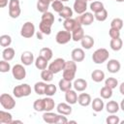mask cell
Segmentation results:
<instances>
[{
	"instance_id": "6da1fadb",
	"label": "cell",
	"mask_w": 124,
	"mask_h": 124,
	"mask_svg": "<svg viewBox=\"0 0 124 124\" xmlns=\"http://www.w3.org/2000/svg\"><path fill=\"white\" fill-rule=\"evenodd\" d=\"M109 57V52L107 48L101 47L96 49L92 54V61L95 64H103L104 62L108 61Z\"/></svg>"
},
{
	"instance_id": "7a4b0ae2",
	"label": "cell",
	"mask_w": 124,
	"mask_h": 124,
	"mask_svg": "<svg viewBox=\"0 0 124 124\" xmlns=\"http://www.w3.org/2000/svg\"><path fill=\"white\" fill-rule=\"evenodd\" d=\"M32 89L31 86L27 83H22L16 85L13 88V95L16 98H22V97H27L31 94Z\"/></svg>"
},
{
	"instance_id": "3957f363",
	"label": "cell",
	"mask_w": 124,
	"mask_h": 124,
	"mask_svg": "<svg viewBox=\"0 0 124 124\" xmlns=\"http://www.w3.org/2000/svg\"><path fill=\"white\" fill-rule=\"evenodd\" d=\"M0 104L3 108L11 110L16 107V101L14 97L8 93H2L0 95Z\"/></svg>"
},
{
	"instance_id": "277c9868",
	"label": "cell",
	"mask_w": 124,
	"mask_h": 124,
	"mask_svg": "<svg viewBox=\"0 0 124 124\" xmlns=\"http://www.w3.org/2000/svg\"><path fill=\"white\" fill-rule=\"evenodd\" d=\"M8 8H9V16H10V17L17 18L20 16L21 9H20L19 0H10Z\"/></svg>"
},
{
	"instance_id": "5b68a950",
	"label": "cell",
	"mask_w": 124,
	"mask_h": 124,
	"mask_svg": "<svg viewBox=\"0 0 124 124\" xmlns=\"http://www.w3.org/2000/svg\"><path fill=\"white\" fill-rule=\"evenodd\" d=\"M35 34V25L33 22L31 21H26L23 23V25L21 26V29H20V35L23 37V38H26V39H29V38H32Z\"/></svg>"
},
{
	"instance_id": "8992f818",
	"label": "cell",
	"mask_w": 124,
	"mask_h": 124,
	"mask_svg": "<svg viewBox=\"0 0 124 124\" xmlns=\"http://www.w3.org/2000/svg\"><path fill=\"white\" fill-rule=\"evenodd\" d=\"M65 59L64 58H61V57H58L56 59H54L47 67V69H49L54 75L55 74H58L60 73L61 71L64 70V67H65Z\"/></svg>"
},
{
	"instance_id": "52a82bcc",
	"label": "cell",
	"mask_w": 124,
	"mask_h": 124,
	"mask_svg": "<svg viewBox=\"0 0 124 124\" xmlns=\"http://www.w3.org/2000/svg\"><path fill=\"white\" fill-rule=\"evenodd\" d=\"M11 71L14 78L16 80H22L26 78V70L23 64H16Z\"/></svg>"
},
{
	"instance_id": "ba28073f",
	"label": "cell",
	"mask_w": 124,
	"mask_h": 124,
	"mask_svg": "<svg viewBox=\"0 0 124 124\" xmlns=\"http://www.w3.org/2000/svg\"><path fill=\"white\" fill-rule=\"evenodd\" d=\"M76 19L81 24V25H85V26H88V25H91L93 23V21L95 20V16L94 15L91 13V12H85L81 15H78Z\"/></svg>"
},
{
	"instance_id": "9c48e42d",
	"label": "cell",
	"mask_w": 124,
	"mask_h": 124,
	"mask_svg": "<svg viewBox=\"0 0 124 124\" xmlns=\"http://www.w3.org/2000/svg\"><path fill=\"white\" fill-rule=\"evenodd\" d=\"M72 40V33L67 30H60L55 36V41L59 45H66Z\"/></svg>"
},
{
	"instance_id": "30bf717a",
	"label": "cell",
	"mask_w": 124,
	"mask_h": 124,
	"mask_svg": "<svg viewBox=\"0 0 124 124\" xmlns=\"http://www.w3.org/2000/svg\"><path fill=\"white\" fill-rule=\"evenodd\" d=\"M79 26H82V25H81L76 18L71 17V18H66V19H64L63 27H64L65 30H67V31H69V32L74 31L75 29H77V28L79 27Z\"/></svg>"
},
{
	"instance_id": "8fae6325",
	"label": "cell",
	"mask_w": 124,
	"mask_h": 124,
	"mask_svg": "<svg viewBox=\"0 0 124 124\" xmlns=\"http://www.w3.org/2000/svg\"><path fill=\"white\" fill-rule=\"evenodd\" d=\"M87 0H75L73 5V10L78 15H81L87 10Z\"/></svg>"
},
{
	"instance_id": "7c38bea8",
	"label": "cell",
	"mask_w": 124,
	"mask_h": 124,
	"mask_svg": "<svg viewBox=\"0 0 124 124\" xmlns=\"http://www.w3.org/2000/svg\"><path fill=\"white\" fill-rule=\"evenodd\" d=\"M71 57H72V60H74L75 62H81L85 58V52H84L83 48L77 47L72 50Z\"/></svg>"
},
{
	"instance_id": "4fadbf2b",
	"label": "cell",
	"mask_w": 124,
	"mask_h": 124,
	"mask_svg": "<svg viewBox=\"0 0 124 124\" xmlns=\"http://www.w3.org/2000/svg\"><path fill=\"white\" fill-rule=\"evenodd\" d=\"M20 61L24 66H30L32 63L35 62L34 54L31 51H28V50L23 51L20 55Z\"/></svg>"
},
{
	"instance_id": "5bb4252c",
	"label": "cell",
	"mask_w": 124,
	"mask_h": 124,
	"mask_svg": "<svg viewBox=\"0 0 124 124\" xmlns=\"http://www.w3.org/2000/svg\"><path fill=\"white\" fill-rule=\"evenodd\" d=\"M120 68H121V65H120V62L117 59H109L107 62V69L111 74L118 73Z\"/></svg>"
},
{
	"instance_id": "9a60e30c",
	"label": "cell",
	"mask_w": 124,
	"mask_h": 124,
	"mask_svg": "<svg viewBox=\"0 0 124 124\" xmlns=\"http://www.w3.org/2000/svg\"><path fill=\"white\" fill-rule=\"evenodd\" d=\"M56 110L58 113L60 114H64V115H70L72 113V107L70 104L66 103H59L56 106Z\"/></svg>"
},
{
	"instance_id": "2e32d148",
	"label": "cell",
	"mask_w": 124,
	"mask_h": 124,
	"mask_svg": "<svg viewBox=\"0 0 124 124\" xmlns=\"http://www.w3.org/2000/svg\"><path fill=\"white\" fill-rule=\"evenodd\" d=\"M88 86V83L83 78H77L73 82V87L78 92H83Z\"/></svg>"
},
{
	"instance_id": "e0dca14e",
	"label": "cell",
	"mask_w": 124,
	"mask_h": 124,
	"mask_svg": "<svg viewBox=\"0 0 124 124\" xmlns=\"http://www.w3.org/2000/svg\"><path fill=\"white\" fill-rule=\"evenodd\" d=\"M65 101L70 105H75L78 103V94L77 91L74 89H70L65 92Z\"/></svg>"
},
{
	"instance_id": "ac0fdd59",
	"label": "cell",
	"mask_w": 124,
	"mask_h": 124,
	"mask_svg": "<svg viewBox=\"0 0 124 124\" xmlns=\"http://www.w3.org/2000/svg\"><path fill=\"white\" fill-rule=\"evenodd\" d=\"M105 107H106V110H107L108 113H110V114L116 113V112H118V110L120 109V105H119L116 101H114V100L108 101V102L105 105Z\"/></svg>"
},
{
	"instance_id": "d6986e66",
	"label": "cell",
	"mask_w": 124,
	"mask_h": 124,
	"mask_svg": "<svg viewBox=\"0 0 124 124\" xmlns=\"http://www.w3.org/2000/svg\"><path fill=\"white\" fill-rule=\"evenodd\" d=\"M42 116H43V120L48 124H54V123L56 124L58 118V114L51 111H45Z\"/></svg>"
},
{
	"instance_id": "ffe728a7",
	"label": "cell",
	"mask_w": 124,
	"mask_h": 124,
	"mask_svg": "<svg viewBox=\"0 0 124 124\" xmlns=\"http://www.w3.org/2000/svg\"><path fill=\"white\" fill-rule=\"evenodd\" d=\"M92 102L91 96L88 93H80L78 96V103L81 107H88Z\"/></svg>"
},
{
	"instance_id": "44dd1931",
	"label": "cell",
	"mask_w": 124,
	"mask_h": 124,
	"mask_svg": "<svg viewBox=\"0 0 124 124\" xmlns=\"http://www.w3.org/2000/svg\"><path fill=\"white\" fill-rule=\"evenodd\" d=\"M91 106H92V108L94 111H96V112L102 111L105 108V103L103 101V98H101V97L100 98L99 97L94 98L91 102Z\"/></svg>"
},
{
	"instance_id": "7402d4cb",
	"label": "cell",
	"mask_w": 124,
	"mask_h": 124,
	"mask_svg": "<svg viewBox=\"0 0 124 124\" xmlns=\"http://www.w3.org/2000/svg\"><path fill=\"white\" fill-rule=\"evenodd\" d=\"M80 44H81L82 48H84V49H90L94 46L95 41H94L93 37H91L90 35H84V37L80 41Z\"/></svg>"
},
{
	"instance_id": "603a6c76",
	"label": "cell",
	"mask_w": 124,
	"mask_h": 124,
	"mask_svg": "<svg viewBox=\"0 0 124 124\" xmlns=\"http://www.w3.org/2000/svg\"><path fill=\"white\" fill-rule=\"evenodd\" d=\"M53 0H38L37 2V10L40 13H46L47 12L50 4L52 3Z\"/></svg>"
},
{
	"instance_id": "cb8c5ba5",
	"label": "cell",
	"mask_w": 124,
	"mask_h": 124,
	"mask_svg": "<svg viewBox=\"0 0 124 124\" xmlns=\"http://www.w3.org/2000/svg\"><path fill=\"white\" fill-rule=\"evenodd\" d=\"M16 55V51L13 47L8 46V47H4L3 51H2V58L6 61H11L14 59Z\"/></svg>"
},
{
	"instance_id": "d4e9b609",
	"label": "cell",
	"mask_w": 124,
	"mask_h": 124,
	"mask_svg": "<svg viewBox=\"0 0 124 124\" xmlns=\"http://www.w3.org/2000/svg\"><path fill=\"white\" fill-rule=\"evenodd\" d=\"M43 104H44V111H51L55 108L54 100L48 96H46V98H43Z\"/></svg>"
},
{
	"instance_id": "484cf974",
	"label": "cell",
	"mask_w": 124,
	"mask_h": 124,
	"mask_svg": "<svg viewBox=\"0 0 124 124\" xmlns=\"http://www.w3.org/2000/svg\"><path fill=\"white\" fill-rule=\"evenodd\" d=\"M72 33V40L74 42H80L81 39L84 37V31H83V28L82 26H79L78 27L77 29H75L74 31L71 32Z\"/></svg>"
},
{
	"instance_id": "4316f807",
	"label": "cell",
	"mask_w": 124,
	"mask_h": 124,
	"mask_svg": "<svg viewBox=\"0 0 124 124\" xmlns=\"http://www.w3.org/2000/svg\"><path fill=\"white\" fill-rule=\"evenodd\" d=\"M48 61L46 59H45L44 57H42L41 55H39L36 59H35V67L38 69V70H45L48 67Z\"/></svg>"
},
{
	"instance_id": "83f0119b",
	"label": "cell",
	"mask_w": 124,
	"mask_h": 124,
	"mask_svg": "<svg viewBox=\"0 0 124 124\" xmlns=\"http://www.w3.org/2000/svg\"><path fill=\"white\" fill-rule=\"evenodd\" d=\"M91 79L95 82H101L105 79V73L102 70L96 69L91 73Z\"/></svg>"
},
{
	"instance_id": "f1b7e54d",
	"label": "cell",
	"mask_w": 124,
	"mask_h": 124,
	"mask_svg": "<svg viewBox=\"0 0 124 124\" xmlns=\"http://www.w3.org/2000/svg\"><path fill=\"white\" fill-rule=\"evenodd\" d=\"M58 87H59V89H60L62 92H67L68 90L72 89V87H73V82L62 78L59 80V82H58Z\"/></svg>"
},
{
	"instance_id": "f546056e",
	"label": "cell",
	"mask_w": 124,
	"mask_h": 124,
	"mask_svg": "<svg viewBox=\"0 0 124 124\" xmlns=\"http://www.w3.org/2000/svg\"><path fill=\"white\" fill-rule=\"evenodd\" d=\"M13 116L10 112L0 110V123L1 124H12Z\"/></svg>"
},
{
	"instance_id": "4dcf8cb0",
	"label": "cell",
	"mask_w": 124,
	"mask_h": 124,
	"mask_svg": "<svg viewBox=\"0 0 124 124\" xmlns=\"http://www.w3.org/2000/svg\"><path fill=\"white\" fill-rule=\"evenodd\" d=\"M54 20H55V18H54L53 14L50 13V12H48V11L46 12V13H43V15L41 16V21H43L45 23H47V24H49L51 26L54 23Z\"/></svg>"
},
{
	"instance_id": "1f68e13d",
	"label": "cell",
	"mask_w": 124,
	"mask_h": 124,
	"mask_svg": "<svg viewBox=\"0 0 124 124\" xmlns=\"http://www.w3.org/2000/svg\"><path fill=\"white\" fill-rule=\"evenodd\" d=\"M109 46L112 50L114 51H119L122 46H123V42L120 38H115V39H111L109 42Z\"/></svg>"
},
{
	"instance_id": "d6a6232c",
	"label": "cell",
	"mask_w": 124,
	"mask_h": 124,
	"mask_svg": "<svg viewBox=\"0 0 124 124\" xmlns=\"http://www.w3.org/2000/svg\"><path fill=\"white\" fill-rule=\"evenodd\" d=\"M46 81H38L34 84V91L36 94L38 95H44L45 94V90H46Z\"/></svg>"
},
{
	"instance_id": "836d02e7",
	"label": "cell",
	"mask_w": 124,
	"mask_h": 124,
	"mask_svg": "<svg viewBox=\"0 0 124 124\" xmlns=\"http://www.w3.org/2000/svg\"><path fill=\"white\" fill-rule=\"evenodd\" d=\"M100 96H101V98H103V99H105V100L110 99V98L112 97V89L109 88V87L107 86V85L103 86V87L101 88V90H100Z\"/></svg>"
},
{
	"instance_id": "e575fe53",
	"label": "cell",
	"mask_w": 124,
	"mask_h": 124,
	"mask_svg": "<svg viewBox=\"0 0 124 124\" xmlns=\"http://www.w3.org/2000/svg\"><path fill=\"white\" fill-rule=\"evenodd\" d=\"M53 76L54 74L49 69H45L41 72V78L46 82H50L53 79Z\"/></svg>"
},
{
	"instance_id": "d590c367",
	"label": "cell",
	"mask_w": 124,
	"mask_h": 124,
	"mask_svg": "<svg viewBox=\"0 0 124 124\" xmlns=\"http://www.w3.org/2000/svg\"><path fill=\"white\" fill-rule=\"evenodd\" d=\"M73 14H74V10H72V8H70L69 6H65L63 10L59 13V16L60 17H63L64 19H66V18L73 17Z\"/></svg>"
},
{
	"instance_id": "8d00e7d4",
	"label": "cell",
	"mask_w": 124,
	"mask_h": 124,
	"mask_svg": "<svg viewBox=\"0 0 124 124\" xmlns=\"http://www.w3.org/2000/svg\"><path fill=\"white\" fill-rule=\"evenodd\" d=\"M12 44V37L8 34H4L0 36V45L3 47H8Z\"/></svg>"
},
{
	"instance_id": "74e56055",
	"label": "cell",
	"mask_w": 124,
	"mask_h": 124,
	"mask_svg": "<svg viewBox=\"0 0 124 124\" xmlns=\"http://www.w3.org/2000/svg\"><path fill=\"white\" fill-rule=\"evenodd\" d=\"M40 55L45 59H46L47 61H49L53 56V52L49 47H43L40 50Z\"/></svg>"
},
{
	"instance_id": "f35d334b",
	"label": "cell",
	"mask_w": 124,
	"mask_h": 124,
	"mask_svg": "<svg viewBox=\"0 0 124 124\" xmlns=\"http://www.w3.org/2000/svg\"><path fill=\"white\" fill-rule=\"evenodd\" d=\"M89 7H90L91 12H93L94 14L97 13V12H100L101 10H103L105 8L104 7V4L101 1H92Z\"/></svg>"
},
{
	"instance_id": "ab89813d",
	"label": "cell",
	"mask_w": 124,
	"mask_h": 124,
	"mask_svg": "<svg viewBox=\"0 0 124 124\" xmlns=\"http://www.w3.org/2000/svg\"><path fill=\"white\" fill-rule=\"evenodd\" d=\"M56 91H57V87L56 85L52 84V83H48L46 84V90H45V95L48 96V97H51L53 95L56 94Z\"/></svg>"
},
{
	"instance_id": "60d3db41",
	"label": "cell",
	"mask_w": 124,
	"mask_h": 124,
	"mask_svg": "<svg viewBox=\"0 0 124 124\" xmlns=\"http://www.w3.org/2000/svg\"><path fill=\"white\" fill-rule=\"evenodd\" d=\"M94 16H95V19L98 20V21H105L107 19V17H108V11L104 8L100 12L95 13L94 14Z\"/></svg>"
},
{
	"instance_id": "b9f144b4",
	"label": "cell",
	"mask_w": 124,
	"mask_h": 124,
	"mask_svg": "<svg viewBox=\"0 0 124 124\" xmlns=\"http://www.w3.org/2000/svg\"><path fill=\"white\" fill-rule=\"evenodd\" d=\"M39 29L40 31L44 34V35H50L51 33V25L47 24V23H45L43 21L40 22L39 24Z\"/></svg>"
},
{
	"instance_id": "7bdbcfd3",
	"label": "cell",
	"mask_w": 124,
	"mask_h": 124,
	"mask_svg": "<svg viewBox=\"0 0 124 124\" xmlns=\"http://www.w3.org/2000/svg\"><path fill=\"white\" fill-rule=\"evenodd\" d=\"M50 6H51L52 10H53L54 12L58 13V14H59V13L63 10V8L65 7V6L63 5V2H62L61 0H53L52 3L50 4Z\"/></svg>"
},
{
	"instance_id": "ee69618b",
	"label": "cell",
	"mask_w": 124,
	"mask_h": 124,
	"mask_svg": "<svg viewBox=\"0 0 124 124\" xmlns=\"http://www.w3.org/2000/svg\"><path fill=\"white\" fill-rule=\"evenodd\" d=\"M76 73H77V72H74V71L63 70V71H62V77H63V78H65V79H67V80L73 81V80H75Z\"/></svg>"
},
{
	"instance_id": "f6af8a7d",
	"label": "cell",
	"mask_w": 124,
	"mask_h": 124,
	"mask_svg": "<svg viewBox=\"0 0 124 124\" xmlns=\"http://www.w3.org/2000/svg\"><path fill=\"white\" fill-rule=\"evenodd\" d=\"M123 20L119 17H115L113 18L111 21H110V27L112 28H115V29H118V30H121L122 27H123Z\"/></svg>"
},
{
	"instance_id": "bcb514c9",
	"label": "cell",
	"mask_w": 124,
	"mask_h": 124,
	"mask_svg": "<svg viewBox=\"0 0 124 124\" xmlns=\"http://www.w3.org/2000/svg\"><path fill=\"white\" fill-rule=\"evenodd\" d=\"M105 85L108 86L111 89H114L118 85V80L115 78H108L105 79Z\"/></svg>"
},
{
	"instance_id": "7dc6e473",
	"label": "cell",
	"mask_w": 124,
	"mask_h": 124,
	"mask_svg": "<svg viewBox=\"0 0 124 124\" xmlns=\"http://www.w3.org/2000/svg\"><path fill=\"white\" fill-rule=\"evenodd\" d=\"M33 108H34L36 111H38V112L44 111L43 98H42V99H37V100H35V102L33 103Z\"/></svg>"
},
{
	"instance_id": "c3c4849f",
	"label": "cell",
	"mask_w": 124,
	"mask_h": 124,
	"mask_svg": "<svg viewBox=\"0 0 124 124\" xmlns=\"http://www.w3.org/2000/svg\"><path fill=\"white\" fill-rule=\"evenodd\" d=\"M11 69V65L9 63V61H6V60H1L0 61V72L1 73H7L9 72Z\"/></svg>"
},
{
	"instance_id": "681fc988",
	"label": "cell",
	"mask_w": 124,
	"mask_h": 124,
	"mask_svg": "<svg viewBox=\"0 0 124 124\" xmlns=\"http://www.w3.org/2000/svg\"><path fill=\"white\" fill-rule=\"evenodd\" d=\"M77 64L74 60H69V61H66L65 63V67H64V70H68V71H74V72H77Z\"/></svg>"
},
{
	"instance_id": "f907efd6",
	"label": "cell",
	"mask_w": 124,
	"mask_h": 124,
	"mask_svg": "<svg viewBox=\"0 0 124 124\" xmlns=\"http://www.w3.org/2000/svg\"><path fill=\"white\" fill-rule=\"evenodd\" d=\"M106 122L108 124H119L120 123V119L118 116H116L114 113H112L111 115L108 116L106 119Z\"/></svg>"
},
{
	"instance_id": "816d5d0a",
	"label": "cell",
	"mask_w": 124,
	"mask_h": 124,
	"mask_svg": "<svg viewBox=\"0 0 124 124\" xmlns=\"http://www.w3.org/2000/svg\"><path fill=\"white\" fill-rule=\"evenodd\" d=\"M108 35H109V37H110L111 39L120 38V30L110 27V28H109V30H108Z\"/></svg>"
},
{
	"instance_id": "f5cc1de1",
	"label": "cell",
	"mask_w": 124,
	"mask_h": 124,
	"mask_svg": "<svg viewBox=\"0 0 124 124\" xmlns=\"http://www.w3.org/2000/svg\"><path fill=\"white\" fill-rule=\"evenodd\" d=\"M68 122H69V120L67 119V117L64 114H60V113L58 114V118H57L56 124H66Z\"/></svg>"
},
{
	"instance_id": "db71d44e",
	"label": "cell",
	"mask_w": 124,
	"mask_h": 124,
	"mask_svg": "<svg viewBox=\"0 0 124 124\" xmlns=\"http://www.w3.org/2000/svg\"><path fill=\"white\" fill-rule=\"evenodd\" d=\"M10 0H0V7L1 8H5L7 5H9Z\"/></svg>"
},
{
	"instance_id": "11a10c76",
	"label": "cell",
	"mask_w": 124,
	"mask_h": 124,
	"mask_svg": "<svg viewBox=\"0 0 124 124\" xmlns=\"http://www.w3.org/2000/svg\"><path fill=\"white\" fill-rule=\"evenodd\" d=\"M119 92L124 96V81L122 83H120V85H119Z\"/></svg>"
},
{
	"instance_id": "9f6ffc18",
	"label": "cell",
	"mask_w": 124,
	"mask_h": 124,
	"mask_svg": "<svg viewBox=\"0 0 124 124\" xmlns=\"http://www.w3.org/2000/svg\"><path fill=\"white\" fill-rule=\"evenodd\" d=\"M119 105H120V108L124 111V98L121 100V102H120V104H119Z\"/></svg>"
},
{
	"instance_id": "6f0895ef",
	"label": "cell",
	"mask_w": 124,
	"mask_h": 124,
	"mask_svg": "<svg viewBox=\"0 0 124 124\" xmlns=\"http://www.w3.org/2000/svg\"><path fill=\"white\" fill-rule=\"evenodd\" d=\"M42 34H43V33H42L41 31H39V32L37 33V37H38V39H39V40H42V39H43V36H42Z\"/></svg>"
},
{
	"instance_id": "680465c9",
	"label": "cell",
	"mask_w": 124,
	"mask_h": 124,
	"mask_svg": "<svg viewBox=\"0 0 124 124\" xmlns=\"http://www.w3.org/2000/svg\"><path fill=\"white\" fill-rule=\"evenodd\" d=\"M15 123H22V121L21 120H13L12 124H15Z\"/></svg>"
},
{
	"instance_id": "91938a15",
	"label": "cell",
	"mask_w": 124,
	"mask_h": 124,
	"mask_svg": "<svg viewBox=\"0 0 124 124\" xmlns=\"http://www.w3.org/2000/svg\"><path fill=\"white\" fill-rule=\"evenodd\" d=\"M68 123H77V121H75V120H70Z\"/></svg>"
},
{
	"instance_id": "94428289",
	"label": "cell",
	"mask_w": 124,
	"mask_h": 124,
	"mask_svg": "<svg viewBox=\"0 0 124 124\" xmlns=\"http://www.w3.org/2000/svg\"><path fill=\"white\" fill-rule=\"evenodd\" d=\"M116 2H119V3H121V2H124V0H115Z\"/></svg>"
},
{
	"instance_id": "6125c7cd",
	"label": "cell",
	"mask_w": 124,
	"mask_h": 124,
	"mask_svg": "<svg viewBox=\"0 0 124 124\" xmlns=\"http://www.w3.org/2000/svg\"><path fill=\"white\" fill-rule=\"evenodd\" d=\"M61 1H62V2H68L69 0H61Z\"/></svg>"
},
{
	"instance_id": "be15d7a7",
	"label": "cell",
	"mask_w": 124,
	"mask_h": 124,
	"mask_svg": "<svg viewBox=\"0 0 124 124\" xmlns=\"http://www.w3.org/2000/svg\"><path fill=\"white\" fill-rule=\"evenodd\" d=\"M87 1H93V0H87Z\"/></svg>"
}]
</instances>
